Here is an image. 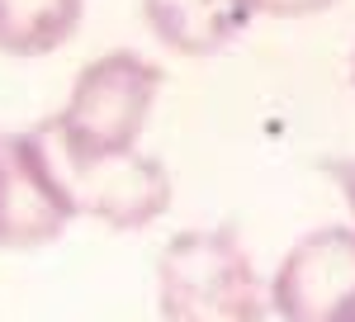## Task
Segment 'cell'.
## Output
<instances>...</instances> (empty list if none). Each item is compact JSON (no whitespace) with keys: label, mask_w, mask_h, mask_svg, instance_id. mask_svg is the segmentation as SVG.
Segmentation results:
<instances>
[{"label":"cell","mask_w":355,"mask_h":322,"mask_svg":"<svg viewBox=\"0 0 355 322\" xmlns=\"http://www.w3.org/2000/svg\"><path fill=\"white\" fill-rule=\"evenodd\" d=\"M71 209L57 189L48 157L28 133H0V251H33L67 232Z\"/></svg>","instance_id":"4"},{"label":"cell","mask_w":355,"mask_h":322,"mask_svg":"<svg viewBox=\"0 0 355 322\" xmlns=\"http://www.w3.org/2000/svg\"><path fill=\"white\" fill-rule=\"evenodd\" d=\"M331 176H336V185H341V194H346L351 228H355V161H336V166H331Z\"/></svg>","instance_id":"9"},{"label":"cell","mask_w":355,"mask_h":322,"mask_svg":"<svg viewBox=\"0 0 355 322\" xmlns=\"http://www.w3.org/2000/svg\"><path fill=\"white\" fill-rule=\"evenodd\" d=\"M242 5L251 10V19H256V15H270V19H303V15L331 10L336 0H242Z\"/></svg>","instance_id":"8"},{"label":"cell","mask_w":355,"mask_h":322,"mask_svg":"<svg viewBox=\"0 0 355 322\" xmlns=\"http://www.w3.org/2000/svg\"><path fill=\"white\" fill-rule=\"evenodd\" d=\"M355 294V228H318L289 246L270 280V303L284 322H322Z\"/></svg>","instance_id":"5"},{"label":"cell","mask_w":355,"mask_h":322,"mask_svg":"<svg viewBox=\"0 0 355 322\" xmlns=\"http://www.w3.org/2000/svg\"><path fill=\"white\" fill-rule=\"evenodd\" d=\"M162 322H266V285L232 228L175 232L157 256Z\"/></svg>","instance_id":"1"},{"label":"cell","mask_w":355,"mask_h":322,"mask_svg":"<svg viewBox=\"0 0 355 322\" xmlns=\"http://www.w3.org/2000/svg\"><path fill=\"white\" fill-rule=\"evenodd\" d=\"M85 0H0V53L48 57L81 28Z\"/></svg>","instance_id":"7"},{"label":"cell","mask_w":355,"mask_h":322,"mask_svg":"<svg viewBox=\"0 0 355 322\" xmlns=\"http://www.w3.org/2000/svg\"><path fill=\"white\" fill-rule=\"evenodd\" d=\"M48 171L67 199L71 218H95L114 232H137L171 209V171L147 152H110V157H81L62 152L57 142L33 128Z\"/></svg>","instance_id":"3"},{"label":"cell","mask_w":355,"mask_h":322,"mask_svg":"<svg viewBox=\"0 0 355 322\" xmlns=\"http://www.w3.org/2000/svg\"><path fill=\"white\" fill-rule=\"evenodd\" d=\"M157 95H162V67L119 48L85 62L67 105L53 119H43L38 133L57 142L62 152H81V157L133 152L142 142Z\"/></svg>","instance_id":"2"},{"label":"cell","mask_w":355,"mask_h":322,"mask_svg":"<svg viewBox=\"0 0 355 322\" xmlns=\"http://www.w3.org/2000/svg\"><path fill=\"white\" fill-rule=\"evenodd\" d=\"M322 322H355V294H351V298H341V303H336V308H331Z\"/></svg>","instance_id":"10"},{"label":"cell","mask_w":355,"mask_h":322,"mask_svg":"<svg viewBox=\"0 0 355 322\" xmlns=\"http://www.w3.org/2000/svg\"><path fill=\"white\" fill-rule=\"evenodd\" d=\"M351 80H355V53H351Z\"/></svg>","instance_id":"11"},{"label":"cell","mask_w":355,"mask_h":322,"mask_svg":"<svg viewBox=\"0 0 355 322\" xmlns=\"http://www.w3.org/2000/svg\"><path fill=\"white\" fill-rule=\"evenodd\" d=\"M147 28L180 57H214L251 24L242 0H142Z\"/></svg>","instance_id":"6"}]
</instances>
